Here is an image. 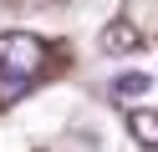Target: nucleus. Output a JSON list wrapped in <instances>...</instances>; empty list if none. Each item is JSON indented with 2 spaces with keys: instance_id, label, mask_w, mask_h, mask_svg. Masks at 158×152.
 Returning a JSON list of instances; mask_svg holds the SVG:
<instances>
[{
  "instance_id": "1",
  "label": "nucleus",
  "mask_w": 158,
  "mask_h": 152,
  "mask_svg": "<svg viewBox=\"0 0 158 152\" xmlns=\"http://www.w3.org/2000/svg\"><path fill=\"white\" fill-rule=\"evenodd\" d=\"M46 66V41L31 30H5L0 36V101H15Z\"/></svg>"
},
{
  "instance_id": "2",
  "label": "nucleus",
  "mask_w": 158,
  "mask_h": 152,
  "mask_svg": "<svg viewBox=\"0 0 158 152\" xmlns=\"http://www.w3.org/2000/svg\"><path fill=\"white\" fill-rule=\"evenodd\" d=\"M138 46H143V36L133 30V20H107V30H102V51L107 56H133Z\"/></svg>"
},
{
  "instance_id": "4",
  "label": "nucleus",
  "mask_w": 158,
  "mask_h": 152,
  "mask_svg": "<svg viewBox=\"0 0 158 152\" xmlns=\"http://www.w3.org/2000/svg\"><path fill=\"white\" fill-rule=\"evenodd\" d=\"M153 91V76L148 71H123V76H112V96H123V101H138V96H148Z\"/></svg>"
},
{
  "instance_id": "3",
  "label": "nucleus",
  "mask_w": 158,
  "mask_h": 152,
  "mask_svg": "<svg viewBox=\"0 0 158 152\" xmlns=\"http://www.w3.org/2000/svg\"><path fill=\"white\" fill-rule=\"evenodd\" d=\"M127 132H133V142H138V147L158 152V111H153V107H138L133 117H127Z\"/></svg>"
}]
</instances>
